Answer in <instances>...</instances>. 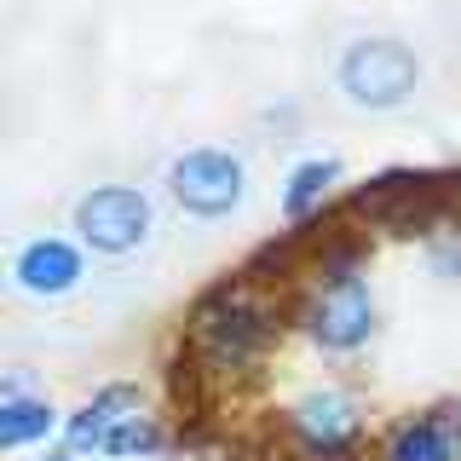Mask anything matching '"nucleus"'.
<instances>
[{"instance_id": "nucleus-1", "label": "nucleus", "mask_w": 461, "mask_h": 461, "mask_svg": "<svg viewBox=\"0 0 461 461\" xmlns=\"http://www.w3.org/2000/svg\"><path fill=\"white\" fill-rule=\"evenodd\" d=\"M335 86L346 93V104H357V110H398L421 86V58L393 35H364L340 52Z\"/></svg>"}, {"instance_id": "nucleus-2", "label": "nucleus", "mask_w": 461, "mask_h": 461, "mask_svg": "<svg viewBox=\"0 0 461 461\" xmlns=\"http://www.w3.org/2000/svg\"><path fill=\"white\" fill-rule=\"evenodd\" d=\"M156 230V213H150V196L133 191V185H98L76 202V237L86 242L93 254H133L150 242Z\"/></svg>"}, {"instance_id": "nucleus-3", "label": "nucleus", "mask_w": 461, "mask_h": 461, "mask_svg": "<svg viewBox=\"0 0 461 461\" xmlns=\"http://www.w3.org/2000/svg\"><path fill=\"white\" fill-rule=\"evenodd\" d=\"M167 196L196 220H225L249 196V173L230 150H185L167 167Z\"/></svg>"}, {"instance_id": "nucleus-4", "label": "nucleus", "mask_w": 461, "mask_h": 461, "mask_svg": "<svg viewBox=\"0 0 461 461\" xmlns=\"http://www.w3.org/2000/svg\"><path fill=\"white\" fill-rule=\"evenodd\" d=\"M69 444H76V450H98V456H144L162 438H156L150 415H139L133 393H127V386H110V393H98L76 421H69Z\"/></svg>"}, {"instance_id": "nucleus-5", "label": "nucleus", "mask_w": 461, "mask_h": 461, "mask_svg": "<svg viewBox=\"0 0 461 461\" xmlns=\"http://www.w3.org/2000/svg\"><path fill=\"white\" fill-rule=\"evenodd\" d=\"M306 329H312L317 346H329V352H357V346L375 335V294H369V283L352 277V271L335 277L323 294L312 300Z\"/></svg>"}, {"instance_id": "nucleus-6", "label": "nucleus", "mask_w": 461, "mask_h": 461, "mask_svg": "<svg viewBox=\"0 0 461 461\" xmlns=\"http://www.w3.org/2000/svg\"><path fill=\"white\" fill-rule=\"evenodd\" d=\"M12 283H18L23 294H35V300H58V294H69V288L81 283V254L69 249V242H58V237H35V242L18 249V259H12Z\"/></svg>"}, {"instance_id": "nucleus-7", "label": "nucleus", "mask_w": 461, "mask_h": 461, "mask_svg": "<svg viewBox=\"0 0 461 461\" xmlns=\"http://www.w3.org/2000/svg\"><path fill=\"white\" fill-rule=\"evenodd\" d=\"M294 432L306 438V450L329 456V450H340V444H352L357 415H352V403L340 393H312V398L294 403Z\"/></svg>"}, {"instance_id": "nucleus-8", "label": "nucleus", "mask_w": 461, "mask_h": 461, "mask_svg": "<svg viewBox=\"0 0 461 461\" xmlns=\"http://www.w3.org/2000/svg\"><path fill=\"white\" fill-rule=\"evenodd\" d=\"M456 456H461V438H456L450 421H438V415L398 427V438L386 444V461H456Z\"/></svg>"}, {"instance_id": "nucleus-9", "label": "nucleus", "mask_w": 461, "mask_h": 461, "mask_svg": "<svg viewBox=\"0 0 461 461\" xmlns=\"http://www.w3.org/2000/svg\"><path fill=\"white\" fill-rule=\"evenodd\" d=\"M335 179H340V162H306V167H294V179H288V191H283V213H288V220H306L317 202L329 196V185H335Z\"/></svg>"}, {"instance_id": "nucleus-10", "label": "nucleus", "mask_w": 461, "mask_h": 461, "mask_svg": "<svg viewBox=\"0 0 461 461\" xmlns=\"http://www.w3.org/2000/svg\"><path fill=\"white\" fill-rule=\"evenodd\" d=\"M41 432H52V410H47V403L6 393V403H0V444H6V450H18V444L41 438Z\"/></svg>"}, {"instance_id": "nucleus-11", "label": "nucleus", "mask_w": 461, "mask_h": 461, "mask_svg": "<svg viewBox=\"0 0 461 461\" xmlns=\"http://www.w3.org/2000/svg\"><path fill=\"white\" fill-rule=\"evenodd\" d=\"M202 335H225V340H220V352L242 357V346H249L259 329H254V317L242 312V306H230V312H208V317H202Z\"/></svg>"}, {"instance_id": "nucleus-12", "label": "nucleus", "mask_w": 461, "mask_h": 461, "mask_svg": "<svg viewBox=\"0 0 461 461\" xmlns=\"http://www.w3.org/2000/svg\"><path fill=\"white\" fill-rule=\"evenodd\" d=\"M47 461H69V456H47Z\"/></svg>"}]
</instances>
